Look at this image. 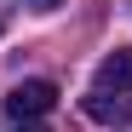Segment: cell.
Masks as SVG:
<instances>
[{
	"label": "cell",
	"instance_id": "1",
	"mask_svg": "<svg viewBox=\"0 0 132 132\" xmlns=\"http://www.w3.org/2000/svg\"><path fill=\"white\" fill-rule=\"evenodd\" d=\"M52 103H57V86L52 80H17L12 92H6V115L23 126V121H40Z\"/></svg>",
	"mask_w": 132,
	"mask_h": 132
},
{
	"label": "cell",
	"instance_id": "2",
	"mask_svg": "<svg viewBox=\"0 0 132 132\" xmlns=\"http://www.w3.org/2000/svg\"><path fill=\"white\" fill-rule=\"evenodd\" d=\"M98 92H132V46H115L103 63H98Z\"/></svg>",
	"mask_w": 132,
	"mask_h": 132
},
{
	"label": "cell",
	"instance_id": "3",
	"mask_svg": "<svg viewBox=\"0 0 132 132\" xmlns=\"http://www.w3.org/2000/svg\"><path fill=\"white\" fill-rule=\"evenodd\" d=\"M86 115H92V121H126V98L92 92V98H86Z\"/></svg>",
	"mask_w": 132,
	"mask_h": 132
},
{
	"label": "cell",
	"instance_id": "4",
	"mask_svg": "<svg viewBox=\"0 0 132 132\" xmlns=\"http://www.w3.org/2000/svg\"><path fill=\"white\" fill-rule=\"evenodd\" d=\"M23 6H29V12H57L63 0H23Z\"/></svg>",
	"mask_w": 132,
	"mask_h": 132
},
{
	"label": "cell",
	"instance_id": "5",
	"mask_svg": "<svg viewBox=\"0 0 132 132\" xmlns=\"http://www.w3.org/2000/svg\"><path fill=\"white\" fill-rule=\"evenodd\" d=\"M17 132H46V126H35V121H23V126H17Z\"/></svg>",
	"mask_w": 132,
	"mask_h": 132
}]
</instances>
